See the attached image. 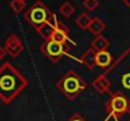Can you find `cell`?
Returning a JSON list of instances; mask_svg holds the SVG:
<instances>
[{
  "instance_id": "ffe728a7",
  "label": "cell",
  "mask_w": 130,
  "mask_h": 121,
  "mask_svg": "<svg viewBox=\"0 0 130 121\" xmlns=\"http://www.w3.org/2000/svg\"><path fill=\"white\" fill-rule=\"evenodd\" d=\"M129 121H130V120H129Z\"/></svg>"
},
{
  "instance_id": "ac0fdd59",
  "label": "cell",
  "mask_w": 130,
  "mask_h": 121,
  "mask_svg": "<svg viewBox=\"0 0 130 121\" xmlns=\"http://www.w3.org/2000/svg\"><path fill=\"white\" fill-rule=\"evenodd\" d=\"M5 54H6V50H5V48L0 45V61H1L4 57H5Z\"/></svg>"
},
{
  "instance_id": "e0dca14e",
  "label": "cell",
  "mask_w": 130,
  "mask_h": 121,
  "mask_svg": "<svg viewBox=\"0 0 130 121\" xmlns=\"http://www.w3.org/2000/svg\"><path fill=\"white\" fill-rule=\"evenodd\" d=\"M68 121H86V120H85V117H82L81 115L75 114V115H72V116L68 119Z\"/></svg>"
},
{
  "instance_id": "ba28073f",
  "label": "cell",
  "mask_w": 130,
  "mask_h": 121,
  "mask_svg": "<svg viewBox=\"0 0 130 121\" xmlns=\"http://www.w3.org/2000/svg\"><path fill=\"white\" fill-rule=\"evenodd\" d=\"M112 56L110 52L107 50H102V52H96V66L101 67L102 70L109 68L112 64Z\"/></svg>"
},
{
  "instance_id": "277c9868",
  "label": "cell",
  "mask_w": 130,
  "mask_h": 121,
  "mask_svg": "<svg viewBox=\"0 0 130 121\" xmlns=\"http://www.w3.org/2000/svg\"><path fill=\"white\" fill-rule=\"evenodd\" d=\"M106 111L107 116L105 121L111 117L119 119L121 115L130 112V100L121 93H112L110 95V98L106 102Z\"/></svg>"
},
{
  "instance_id": "30bf717a",
  "label": "cell",
  "mask_w": 130,
  "mask_h": 121,
  "mask_svg": "<svg viewBox=\"0 0 130 121\" xmlns=\"http://www.w3.org/2000/svg\"><path fill=\"white\" fill-rule=\"evenodd\" d=\"M105 29H106L105 22H104L101 18L95 16V18H92V20H91L90 27H88L87 30H88L91 34H93L95 37H97V36H101V33H102Z\"/></svg>"
},
{
  "instance_id": "6da1fadb",
  "label": "cell",
  "mask_w": 130,
  "mask_h": 121,
  "mask_svg": "<svg viewBox=\"0 0 130 121\" xmlns=\"http://www.w3.org/2000/svg\"><path fill=\"white\" fill-rule=\"evenodd\" d=\"M28 86V78L11 63L5 62L0 67V100L4 103L11 102Z\"/></svg>"
},
{
  "instance_id": "3957f363",
  "label": "cell",
  "mask_w": 130,
  "mask_h": 121,
  "mask_svg": "<svg viewBox=\"0 0 130 121\" xmlns=\"http://www.w3.org/2000/svg\"><path fill=\"white\" fill-rule=\"evenodd\" d=\"M24 19L38 32L44 24L51 23L57 19L56 14L51 11L42 1H36L25 13H24Z\"/></svg>"
},
{
  "instance_id": "52a82bcc",
  "label": "cell",
  "mask_w": 130,
  "mask_h": 121,
  "mask_svg": "<svg viewBox=\"0 0 130 121\" xmlns=\"http://www.w3.org/2000/svg\"><path fill=\"white\" fill-rule=\"evenodd\" d=\"M4 48H5V50H6V54H9V56L13 57V58L18 57V56L23 52V49H24L22 39H20L17 34H10V36L5 39Z\"/></svg>"
},
{
  "instance_id": "8fae6325",
  "label": "cell",
  "mask_w": 130,
  "mask_h": 121,
  "mask_svg": "<svg viewBox=\"0 0 130 121\" xmlns=\"http://www.w3.org/2000/svg\"><path fill=\"white\" fill-rule=\"evenodd\" d=\"M92 87H93L95 91L99 92V93H106V92H109V90H110V83H109V81L106 80V77L101 73L100 76H97V77L93 80Z\"/></svg>"
},
{
  "instance_id": "4fadbf2b",
  "label": "cell",
  "mask_w": 130,
  "mask_h": 121,
  "mask_svg": "<svg viewBox=\"0 0 130 121\" xmlns=\"http://www.w3.org/2000/svg\"><path fill=\"white\" fill-rule=\"evenodd\" d=\"M59 13H61V15L62 16H64V18H70V16H72L73 14H75V11H76V9H75V6L70 3V1H64V3H62L61 5H59Z\"/></svg>"
},
{
  "instance_id": "7c38bea8",
  "label": "cell",
  "mask_w": 130,
  "mask_h": 121,
  "mask_svg": "<svg viewBox=\"0 0 130 121\" xmlns=\"http://www.w3.org/2000/svg\"><path fill=\"white\" fill-rule=\"evenodd\" d=\"M80 62L84 63L88 70H93L96 67V52L93 49H87L86 52L80 57Z\"/></svg>"
},
{
  "instance_id": "9a60e30c",
  "label": "cell",
  "mask_w": 130,
  "mask_h": 121,
  "mask_svg": "<svg viewBox=\"0 0 130 121\" xmlns=\"http://www.w3.org/2000/svg\"><path fill=\"white\" fill-rule=\"evenodd\" d=\"M9 8L13 13L20 14L25 9V0H11L9 4Z\"/></svg>"
},
{
  "instance_id": "7a4b0ae2",
  "label": "cell",
  "mask_w": 130,
  "mask_h": 121,
  "mask_svg": "<svg viewBox=\"0 0 130 121\" xmlns=\"http://www.w3.org/2000/svg\"><path fill=\"white\" fill-rule=\"evenodd\" d=\"M86 82L82 80L75 71H68L64 76L57 81L56 87L61 93H63L68 100H73L81 95V92L86 88Z\"/></svg>"
},
{
  "instance_id": "9c48e42d",
  "label": "cell",
  "mask_w": 130,
  "mask_h": 121,
  "mask_svg": "<svg viewBox=\"0 0 130 121\" xmlns=\"http://www.w3.org/2000/svg\"><path fill=\"white\" fill-rule=\"evenodd\" d=\"M110 44H111L110 40L101 34V36H97V37H95L93 39L91 40L90 48L93 49L95 52H102V50H106L110 47Z\"/></svg>"
},
{
  "instance_id": "5bb4252c",
  "label": "cell",
  "mask_w": 130,
  "mask_h": 121,
  "mask_svg": "<svg viewBox=\"0 0 130 121\" xmlns=\"http://www.w3.org/2000/svg\"><path fill=\"white\" fill-rule=\"evenodd\" d=\"M91 20H92V18H91L87 13H81V14L76 18L75 22H76V24H77L78 28H81V29H88Z\"/></svg>"
},
{
  "instance_id": "2e32d148",
  "label": "cell",
  "mask_w": 130,
  "mask_h": 121,
  "mask_svg": "<svg viewBox=\"0 0 130 121\" xmlns=\"http://www.w3.org/2000/svg\"><path fill=\"white\" fill-rule=\"evenodd\" d=\"M84 6H85V9L88 10V11H93V10H96L97 8H99V5H100V1L99 0H84Z\"/></svg>"
},
{
  "instance_id": "5b68a950",
  "label": "cell",
  "mask_w": 130,
  "mask_h": 121,
  "mask_svg": "<svg viewBox=\"0 0 130 121\" xmlns=\"http://www.w3.org/2000/svg\"><path fill=\"white\" fill-rule=\"evenodd\" d=\"M70 47L57 43L52 39H47L43 42V44L41 45V50L45 54V57L52 62V63H57L62 57H64L68 53Z\"/></svg>"
},
{
  "instance_id": "8992f818",
  "label": "cell",
  "mask_w": 130,
  "mask_h": 121,
  "mask_svg": "<svg viewBox=\"0 0 130 121\" xmlns=\"http://www.w3.org/2000/svg\"><path fill=\"white\" fill-rule=\"evenodd\" d=\"M49 39L54 40L57 43H61V44H64L67 47H70V44H75L72 39H71V36H70V29L63 24L61 23L59 20H57L54 28H53V32L51 34V38Z\"/></svg>"
},
{
  "instance_id": "d6986e66",
  "label": "cell",
  "mask_w": 130,
  "mask_h": 121,
  "mask_svg": "<svg viewBox=\"0 0 130 121\" xmlns=\"http://www.w3.org/2000/svg\"><path fill=\"white\" fill-rule=\"evenodd\" d=\"M125 5H128V6H130V0H121Z\"/></svg>"
}]
</instances>
